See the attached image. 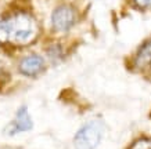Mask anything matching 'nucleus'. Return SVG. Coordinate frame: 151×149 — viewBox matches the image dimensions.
I'll return each instance as SVG.
<instances>
[{"instance_id": "4", "label": "nucleus", "mask_w": 151, "mask_h": 149, "mask_svg": "<svg viewBox=\"0 0 151 149\" xmlns=\"http://www.w3.org/2000/svg\"><path fill=\"white\" fill-rule=\"evenodd\" d=\"M32 128V120H31V116L28 113V109L25 106L19 108V111L17 112V116H15V120L11 122L9 126L6 127V134L7 135H14L19 131H28Z\"/></svg>"}, {"instance_id": "8", "label": "nucleus", "mask_w": 151, "mask_h": 149, "mask_svg": "<svg viewBox=\"0 0 151 149\" xmlns=\"http://www.w3.org/2000/svg\"><path fill=\"white\" fill-rule=\"evenodd\" d=\"M134 1V4L140 7V9H147V7H150L151 6V0H133Z\"/></svg>"}, {"instance_id": "3", "label": "nucleus", "mask_w": 151, "mask_h": 149, "mask_svg": "<svg viewBox=\"0 0 151 149\" xmlns=\"http://www.w3.org/2000/svg\"><path fill=\"white\" fill-rule=\"evenodd\" d=\"M75 11L68 6H61L58 9L54 10L51 15V22L55 31L58 32H67L72 28L75 24Z\"/></svg>"}, {"instance_id": "1", "label": "nucleus", "mask_w": 151, "mask_h": 149, "mask_svg": "<svg viewBox=\"0 0 151 149\" xmlns=\"http://www.w3.org/2000/svg\"><path fill=\"white\" fill-rule=\"evenodd\" d=\"M37 35V24L29 14L18 13L0 21V43L29 44Z\"/></svg>"}, {"instance_id": "5", "label": "nucleus", "mask_w": 151, "mask_h": 149, "mask_svg": "<svg viewBox=\"0 0 151 149\" xmlns=\"http://www.w3.org/2000/svg\"><path fill=\"white\" fill-rule=\"evenodd\" d=\"M43 68H45V61L40 55L36 54L25 57L19 63V71L27 76H35L39 72H42Z\"/></svg>"}, {"instance_id": "2", "label": "nucleus", "mask_w": 151, "mask_h": 149, "mask_svg": "<svg viewBox=\"0 0 151 149\" xmlns=\"http://www.w3.org/2000/svg\"><path fill=\"white\" fill-rule=\"evenodd\" d=\"M104 134V124L99 120L86 123L76 133L73 145L75 149H96Z\"/></svg>"}, {"instance_id": "6", "label": "nucleus", "mask_w": 151, "mask_h": 149, "mask_svg": "<svg viewBox=\"0 0 151 149\" xmlns=\"http://www.w3.org/2000/svg\"><path fill=\"white\" fill-rule=\"evenodd\" d=\"M151 63V40L143 43L134 57V65L137 68H146Z\"/></svg>"}, {"instance_id": "7", "label": "nucleus", "mask_w": 151, "mask_h": 149, "mask_svg": "<svg viewBox=\"0 0 151 149\" xmlns=\"http://www.w3.org/2000/svg\"><path fill=\"white\" fill-rule=\"evenodd\" d=\"M130 149H151V140L142 138V140L136 141V142L130 146Z\"/></svg>"}]
</instances>
